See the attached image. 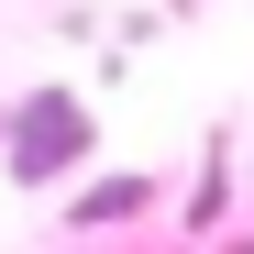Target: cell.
Masks as SVG:
<instances>
[{
	"mask_svg": "<svg viewBox=\"0 0 254 254\" xmlns=\"http://www.w3.org/2000/svg\"><path fill=\"white\" fill-rule=\"evenodd\" d=\"M77 144H89V111H77L66 89H45V100H22V111H11V177H33V188H45Z\"/></svg>",
	"mask_w": 254,
	"mask_h": 254,
	"instance_id": "1",
	"label": "cell"
}]
</instances>
